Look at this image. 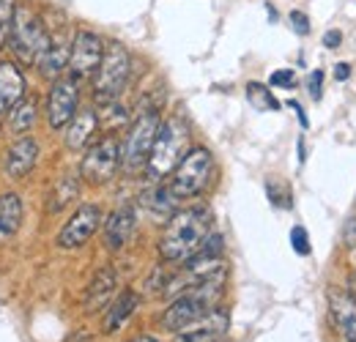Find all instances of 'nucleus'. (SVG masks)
I'll use <instances>...</instances> for the list:
<instances>
[{"mask_svg":"<svg viewBox=\"0 0 356 342\" xmlns=\"http://www.w3.org/2000/svg\"><path fill=\"white\" fill-rule=\"evenodd\" d=\"M211 236V211L206 206L184 209L168 219L162 238H159V257L165 263H186L197 255L203 241Z\"/></svg>","mask_w":356,"mask_h":342,"instance_id":"f257e3e1","label":"nucleus"},{"mask_svg":"<svg viewBox=\"0 0 356 342\" xmlns=\"http://www.w3.org/2000/svg\"><path fill=\"white\" fill-rule=\"evenodd\" d=\"M225 279H227V274H220V277H211L200 285L181 291L176 299L170 301V307L162 312V329L178 334V332L189 329L192 323L203 320L209 312H214L222 301Z\"/></svg>","mask_w":356,"mask_h":342,"instance_id":"f03ea898","label":"nucleus"},{"mask_svg":"<svg viewBox=\"0 0 356 342\" xmlns=\"http://www.w3.org/2000/svg\"><path fill=\"white\" fill-rule=\"evenodd\" d=\"M39 162V142L33 137H19L8 151H6V175L8 178H25Z\"/></svg>","mask_w":356,"mask_h":342,"instance_id":"2eb2a0df","label":"nucleus"},{"mask_svg":"<svg viewBox=\"0 0 356 342\" xmlns=\"http://www.w3.org/2000/svg\"><path fill=\"white\" fill-rule=\"evenodd\" d=\"M268 83H271V88H293L296 86V74H293V69H277Z\"/></svg>","mask_w":356,"mask_h":342,"instance_id":"bb28decb","label":"nucleus"},{"mask_svg":"<svg viewBox=\"0 0 356 342\" xmlns=\"http://www.w3.org/2000/svg\"><path fill=\"white\" fill-rule=\"evenodd\" d=\"M77 195H80V175H72V172L60 175V178L55 181L52 192H49V203H47V211H49V214H58V211H63L69 203H74V197H77Z\"/></svg>","mask_w":356,"mask_h":342,"instance_id":"412c9836","label":"nucleus"},{"mask_svg":"<svg viewBox=\"0 0 356 342\" xmlns=\"http://www.w3.org/2000/svg\"><path fill=\"white\" fill-rule=\"evenodd\" d=\"M19 225H22V200H19V195H14V192L0 195V244L14 238Z\"/></svg>","mask_w":356,"mask_h":342,"instance_id":"aec40b11","label":"nucleus"},{"mask_svg":"<svg viewBox=\"0 0 356 342\" xmlns=\"http://www.w3.org/2000/svg\"><path fill=\"white\" fill-rule=\"evenodd\" d=\"M96 127H99V115L93 110H88V107L86 110H77V115L66 127V148L69 151H83L90 142Z\"/></svg>","mask_w":356,"mask_h":342,"instance_id":"6ab92c4d","label":"nucleus"},{"mask_svg":"<svg viewBox=\"0 0 356 342\" xmlns=\"http://www.w3.org/2000/svg\"><path fill=\"white\" fill-rule=\"evenodd\" d=\"M137 304H140V296H137L134 291H124L118 299L107 307V315H104V332H107V334L118 332V329L127 323V318L137 309Z\"/></svg>","mask_w":356,"mask_h":342,"instance_id":"4be33fe9","label":"nucleus"},{"mask_svg":"<svg viewBox=\"0 0 356 342\" xmlns=\"http://www.w3.org/2000/svg\"><path fill=\"white\" fill-rule=\"evenodd\" d=\"M102 55H104V42L93 31H77V36L72 39V52H69V74L77 80L96 74Z\"/></svg>","mask_w":356,"mask_h":342,"instance_id":"9d476101","label":"nucleus"},{"mask_svg":"<svg viewBox=\"0 0 356 342\" xmlns=\"http://www.w3.org/2000/svg\"><path fill=\"white\" fill-rule=\"evenodd\" d=\"M291 247H293V252H296V255H310L312 252L310 233H307L302 225H296V227L291 230Z\"/></svg>","mask_w":356,"mask_h":342,"instance_id":"a878e982","label":"nucleus"},{"mask_svg":"<svg viewBox=\"0 0 356 342\" xmlns=\"http://www.w3.org/2000/svg\"><path fill=\"white\" fill-rule=\"evenodd\" d=\"M47 44H49V31L44 28L42 17L36 11H31L28 6H17L11 36H8V47L17 55V60L36 63L47 49Z\"/></svg>","mask_w":356,"mask_h":342,"instance_id":"0eeeda50","label":"nucleus"},{"mask_svg":"<svg viewBox=\"0 0 356 342\" xmlns=\"http://www.w3.org/2000/svg\"><path fill=\"white\" fill-rule=\"evenodd\" d=\"M247 99L255 110L261 113H274L280 110V101L271 96V88H266L264 83H247Z\"/></svg>","mask_w":356,"mask_h":342,"instance_id":"b1692460","label":"nucleus"},{"mask_svg":"<svg viewBox=\"0 0 356 342\" xmlns=\"http://www.w3.org/2000/svg\"><path fill=\"white\" fill-rule=\"evenodd\" d=\"M17 0H0V49L8 44L11 36V25H14V14H17Z\"/></svg>","mask_w":356,"mask_h":342,"instance_id":"393cba45","label":"nucleus"},{"mask_svg":"<svg viewBox=\"0 0 356 342\" xmlns=\"http://www.w3.org/2000/svg\"><path fill=\"white\" fill-rule=\"evenodd\" d=\"M25 96V77L17 63L0 60V115L11 113Z\"/></svg>","mask_w":356,"mask_h":342,"instance_id":"dca6fc26","label":"nucleus"},{"mask_svg":"<svg viewBox=\"0 0 356 342\" xmlns=\"http://www.w3.org/2000/svg\"><path fill=\"white\" fill-rule=\"evenodd\" d=\"M346 342H348V340H346Z\"/></svg>","mask_w":356,"mask_h":342,"instance_id":"e433bc0d","label":"nucleus"},{"mask_svg":"<svg viewBox=\"0 0 356 342\" xmlns=\"http://www.w3.org/2000/svg\"><path fill=\"white\" fill-rule=\"evenodd\" d=\"M291 107H293V110H296V115H299V121H302V127H305V129L310 127V121H307V115H305V110H302V107H299V104H296V101H291Z\"/></svg>","mask_w":356,"mask_h":342,"instance_id":"473e14b6","label":"nucleus"},{"mask_svg":"<svg viewBox=\"0 0 356 342\" xmlns=\"http://www.w3.org/2000/svg\"><path fill=\"white\" fill-rule=\"evenodd\" d=\"M307 88H310L312 99H315V101H321V96H323V72H321V69L310 74V83H307Z\"/></svg>","mask_w":356,"mask_h":342,"instance_id":"c85d7f7f","label":"nucleus"},{"mask_svg":"<svg viewBox=\"0 0 356 342\" xmlns=\"http://www.w3.org/2000/svg\"><path fill=\"white\" fill-rule=\"evenodd\" d=\"M189 151V127L184 118L170 115L168 121L159 124L156 131V140H154V148H151V156L145 162V172L151 181H159L165 175L176 170V165L186 156Z\"/></svg>","mask_w":356,"mask_h":342,"instance_id":"7ed1b4c3","label":"nucleus"},{"mask_svg":"<svg viewBox=\"0 0 356 342\" xmlns=\"http://www.w3.org/2000/svg\"><path fill=\"white\" fill-rule=\"evenodd\" d=\"M69 52H72V42L63 33H49V44L42 52V58L36 60L39 74L52 83L58 77H63V69H69Z\"/></svg>","mask_w":356,"mask_h":342,"instance_id":"ddd939ff","label":"nucleus"},{"mask_svg":"<svg viewBox=\"0 0 356 342\" xmlns=\"http://www.w3.org/2000/svg\"><path fill=\"white\" fill-rule=\"evenodd\" d=\"M291 25H293V31H296L299 36H307V33H310V19H307V14H302V11H291Z\"/></svg>","mask_w":356,"mask_h":342,"instance_id":"cd10ccee","label":"nucleus"},{"mask_svg":"<svg viewBox=\"0 0 356 342\" xmlns=\"http://www.w3.org/2000/svg\"><path fill=\"white\" fill-rule=\"evenodd\" d=\"M329 315L337 332L348 342H356V291H329Z\"/></svg>","mask_w":356,"mask_h":342,"instance_id":"f8f14e48","label":"nucleus"},{"mask_svg":"<svg viewBox=\"0 0 356 342\" xmlns=\"http://www.w3.org/2000/svg\"><path fill=\"white\" fill-rule=\"evenodd\" d=\"M299 162H305V140L299 137Z\"/></svg>","mask_w":356,"mask_h":342,"instance_id":"72a5a7b5","label":"nucleus"},{"mask_svg":"<svg viewBox=\"0 0 356 342\" xmlns=\"http://www.w3.org/2000/svg\"><path fill=\"white\" fill-rule=\"evenodd\" d=\"M225 332H227V312L217 307L203 320L178 332L176 342H225Z\"/></svg>","mask_w":356,"mask_h":342,"instance_id":"4468645a","label":"nucleus"},{"mask_svg":"<svg viewBox=\"0 0 356 342\" xmlns=\"http://www.w3.org/2000/svg\"><path fill=\"white\" fill-rule=\"evenodd\" d=\"M36 118H39V101L31 96V99H22V101L11 110L8 127H11L14 134H25V131H31V127L36 124Z\"/></svg>","mask_w":356,"mask_h":342,"instance_id":"5701e85b","label":"nucleus"},{"mask_svg":"<svg viewBox=\"0 0 356 342\" xmlns=\"http://www.w3.org/2000/svg\"><path fill=\"white\" fill-rule=\"evenodd\" d=\"M343 238H346V244H348V247H356V216H354V219H348Z\"/></svg>","mask_w":356,"mask_h":342,"instance_id":"c756f323","label":"nucleus"},{"mask_svg":"<svg viewBox=\"0 0 356 342\" xmlns=\"http://www.w3.org/2000/svg\"><path fill=\"white\" fill-rule=\"evenodd\" d=\"M340 42H343V33H340V31H329V33L323 36V44H326L329 49H337Z\"/></svg>","mask_w":356,"mask_h":342,"instance_id":"7c9ffc66","label":"nucleus"},{"mask_svg":"<svg viewBox=\"0 0 356 342\" xmlns=\"http://www.w3.org/2000/svg\"><path fill=\"white\" fill-rule=\"evenodd\" d=\"M115 285H118L115 271H113L110 266L99 268V271H96V277L90 279L88 293H86V309H88V312H96V309L110 307L113 293H115Z\"/></svg>","mask_w":356,"mask_h":342,"instance_id":"a211bd4d","label":"nucleus"},{"mask_svg":"<svg viewBox=\"0 0 356 342\" xmlns=\"http://www.w3.org/2000/svg\"><path fill=\"white\" fill-rule=\"evenodd\" d=\"M129 72H132V58L127 52V47L118 42L104 44V55L102 63L93 74V99L96 104H110L121 96V90L129 83Z\"/></svg>","mask_w":356,"mask_h":342,"instance_id":"20e7f679","label":"nucleus"},{"mask_svg":"<svg viewBox=\"0 0 356 342\" xmlns=\"http://www.w3.org/2000/svg\"><path fill=\"white\" fill-rule=\"evenodd\" d=\"M354 291H356V277H354Z\"/></svg>","mask_w":356,"mask_h":342,"instance_id":"c9c22d12","label":"nucleus"},{"mask_svg":"<svg viewBox=\"0 0 356 342\" xmlns=\"http://www.w3.org/2000/svg\"><path fill=\"white\" fill-rule=\"evenodd\" d=\"M134 222H137L134 206H121V209H115L113 214L107 216V222H104V241H107L110 250L127 247V241L132 238Z\"/></svg>","mask_w":356,"mask_h":342,"instance_id":"f3484780","label":"nucleus"},{"mask_svg":"<svg viewBox=\"0 0 356 342\" xmlns=\"http://www.w3.org/2000/svg\"><path fill=\"white\" fill-rule=\"evenodd\" d=\"M348 77H351V66H348V63H337V66H334V80L343 83V80H348Z\"/></svg>","mask_w":356,"mask_h":342,"instance_id":"2f4dec72","label":"nucleus"},{"mask_svg":"<svg viewBox=\"0 0 356 342\" xmlns=\"http://www.w3.org/2000/svg\"><path fill=\"white\" fill-rule=\"evenodd\" d=\"M80 104V80L66 74V77H58L52 88H49V96H47V121L55 131L69 127V121L77 115V107Z\"/></svg>","mask_w":356,"mask_h":342,"instance_id":"1a4fd4ad","label":"nucleus"},{"mask_svg":"<svg viewBox=\"0 0 356 342\" xmlns=\"http://www.w3.org/2000/svg\"><path fill=\"white\" fill-rule=\"evenodd\" d=\"M159 124H162V118L154 107L143 110L132 121V127H129L124 142H121V168H124V172L134 175V172L145 170V162L151 156Z\"/></svg>","mask_w":356,"mask_h":342,"instance_id":"423d86ee","label":"nucleus"},{"mask_svg":"<svg viewBox=\"0 0 356 342\" xmlns=\"http://www.w3.org/2000/svg\"><path fill=\"white\" fill-rule=\"evenodd\" d=\"M132 342H156L154 337H148V334H140V337H134Z\"/></svg>","mask_w":356,"mask_h":342,"instance_id":"f704fd0d","label":"nucleus"},{"mask_svg":"<svg viewBox=\"0 0 356 342\" xmlns=\"http://www.w3.org/2000/svg\"><path fill=\"white\" fill-rule=\"evenodd\" d=\"M99 225H102V209L99 206H80L74 216L60 227V233H58V247L60 250H80V247H86L90 238H93V233L99 230Z\"/></svg>","mask_w":356,"mask_h":342,"instance_id":"9b49d317","label":"nucleus"},{"mask_svg":"<svg viewBox=\"0 0 356 342\" xmlns=\"http://www.w3.org/2000/svg\"><path fill=\"white\" fill-rule=\"evenodd\" d=\"M214 175V156L209 148H189L186 156L176 165V170L170 172V195L176 200H186V197H197L209 181Z\"/></svg>","mask_w":356,"mask_h":342,"instance_id":"39448f33","label":"nucleus"},{"mask_svg":"<svg viewBox=\"0 0 356 342\" xmlns=\"http://www.w3.org/2000/svg\"><path fill=\"white\" fill-rule=\"evenodd\" d=\"M118 168H121V142L115 134H107L86 151L80 165V178L90 186H104L107 181H113Z\"/></svg>","mask_w":356,"mask_h":342,"instance_id":"6e6552de","label":"nucleus"}]
</instances>
